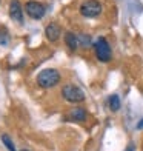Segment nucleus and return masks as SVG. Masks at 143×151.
<instances>
[{
	"label": "nucleus",
	"mask_w": 143,
	"mask_h": 151,
	"mask_svg": "<svg viewBox=\"0 0 143 151\" xmlns=\"http://www.w3.org/2000/svg\"><path fill=\"white\" fill-rule=\"evenodd\" d=\"M94 51H95V57H97L100 62H109L112 57V52H111V46L109 43L106 42L105 37H99L94 43Z\"/></svg>",
	"instance_id": "nucleus-4"
},
{
	"label": "nucleus",
	"mask_w": 143,
	"mask_h": 151,
	"mask_svg": "<svg viewBox=\"0 0 143 151\" xmlns=\"http://www.w3.org/2000/svg\"><path fill=\"white\" fill-rule=\"evenodd\" d=\"M60 73L54 68H46V70L40 71L37 74V85L43 90H49V88H54L59 82H60Z\"/></svg>",
	"instance_id": "nucleus-1"
},
{
	"label": "nucleus",
	"mask_w": 143,
	"mask_h": 151,
	"mask_svg": "<svg viewBox=\"0 0 143 151\" xmlns=\"http://www.w3.org/2000/svg\"><path fill=\"white\" fill-rule=\"evenodd\" d=\"M45 36H46V39L49 40V42H52V43L57 42L59 37H60V26L56 22L48 23L46 28H45Z\"/></svg>",
	"instance_id": "nucleus-7"
},
{
	"label": "nucleus",
	"mask_w": 143,
	"mask_h": 151,
	"mask_svg": "<svg viewBox=\"0 0 143 151\" xmlns=\"http://www.w3.org/2000/svg\"><path fill=\"white\" fill-rule=\"evenodd\" d=\"M9 39H11V36H9L8 29H6L5 26H2V28H0V46L8 45L9 43Z\"/></svg>",
	"instance_id": "nucleus-11"
},
{
	"label": "nucleus",
	"mask_w": 143,
	"mask_h": 151,
	"mask_svg": "<svg viewBox=\"0 0 143 151\" xmlns=\"http://www.w3.org/2000/svg\"><path fill=\"white\" fill-rule=\"evenodd\" d=\"M62 96L69 104H80V102L85 100V93L82 91V88H79L77 85H72V83H68L62 88Z\"/></svg>",
	"instance_id": "nucleus-2"
},
{
	"label": "nucleus",
	"mask_w": 143,
	"mask_h": 151,
	"mask_svg": "<svg viewBox=\"0 0 143 151\" xmlns=\"http://www.w3.org/2000/svg\"><path fill=\"white\" fill-rule=\"evenodd\" d=\"M88 117V113H86V109L83 108H74L71 109L69 113H68V120H74V122H85Z\"/></svg>",
	"instance_id": "nucleus-8"
},
{
	"label": "nucleus",
	"mask_w": 143,
	"mask_h": 151,
	"mask_svg": "<svg viewBox=\"0 0 143 151\" xmlns=\"http://www.w3.org/2000/svg\"><path fill=\"white\" fill-rule=\"evenodd\" d=\"M134 150H135V145H134V143H129L125 151H134Z\"/></svg>",
	"instance_id": "nucleus-14"
},
{
	"label": "nucleus",
	"mask_w": 143,
	"mask_h": 151,
	"mask_svg": "<svg viewBox=\"0 0 143 151\" xmlns=\"http://www.w3.org/2000/svg\"><path fill=\"white\" fill-rule=\"evenodd\" d=\"M25 11L31 19L42 20L46 14V6L43 3L37 2V0H29V2H26V5H25Z\"/></svg>",
	"instance_id": "nucleus-5"
},
{
	"label": "nucleus",
	"mask_w": 143,
	"mask_h": 151,
	"mask_svg": "<svg viewBox=\"0 0 143 151\" xmlns=\"http://www.w3.org/2000/svg\"><path fill=\"white\" fill-rule=\"evenodd\" d=\"M137 129H143V119L137 123Z\"/></svg>",
	"instance_id": "nucleus-15"
},
{
	"label": "nucleus",
	"mask_w": 143,
	"mask_h": 151,
	"mask_svg": "<svg viewBox=\"0 0 143 151\" xmlns=\"http://www.w3.org/2000/svg\"><path fill=\"white\" fill-rule=\"evenodd\" d=\"M102 3L99 0H85L83 3L80 5V14L86 17V19H95L102 14Z\"/></svg>",
	"instance_id": "nucleus-3"
},
{
	"label": "nucleus",
	"mask_w": 143,
	"mask_h": 151,
	"mask_svg": "<svg viewBox=\"0 0 143 151\" xmlns=\"http://www.w3.org/2000/svg\"><path fill=\"white\" fill-rule=\"evenodd\" d=\"M2 142L5 143V147L8 148V151H16L14 143H12V140L9 139V136H8V134H2Z\"/></svg>",
	"instance_id": "nucleus-12"
},
{
	"label": "nucleus",
	"mask_w": 143,
	"mask_h": 151,
	"mask_svg": "<svg viewBox=\"0 0 143 151\" xmlns=\"http://www.w3.org/2000/svg\"><path fill=\"white\" fill-rule=\"evenodd\" d=\"M79 43L83 45V46H89L92 42H91V36H88V34H80L79 36Z\"/></svg>",
	"instance_id": "nucleus-13"
},
{
	"label": "nucleus",
	"mask_w": 143,
	"mask_h": 151,
	"mask_svg": "<svg viewBox=\"0 0 143 151\" xmlns=\"http://www.w3.org/2000/svg\"><path fill=\"white\" fill-rule=\"evenodd\" d=\"M9 17L17 22L19 25L23 23V9H22V5H20L19 0H11L9 3Z\"/></svg>",
	"instance_id": "nucleus-6"
},
{
	"label": "nucleus",
	"mask_w": 143,
	"mask_h": 151,
	"mask_svg": "<svg viewBox=\"0 0 143 151\" xmlns=\"http://www.w3.org/2000/svg\"><path fill=\"white\" fill-rule=\"evenodd\" d=\"M108 105H109V109H111L112 113L119 111V109H120V97H119L117 94L109 96V99H108Z\"/></svg>",
	"instance_id": "nucleus-10"
},
{
	"label": "nucleus",
	"mask_w": 143,
	"mask_h": 151,
	"mask_svg": "<svg viewBox=\"0 0 143 151\" xmlns=\"http://www.w3.org/2000/svg\"><path fill=\"white\" fill-rule=\"evenodd\" d=\"M22 151H28V150H22Z\"/></svg>",
	"instance_id": "nucleus-16"
},
{
	"label": "nucleus",
	"mask_w": 143,
	"mask_h": 151,
	"mask_svg": "<svg viewBox=\"0 0 143 151\" xmlns=\"http://www.w3.org/2000/svg\"><path fill=\"white\" fill-rule=\"evenodd\" d=\"M65 43L68 45V48H69L71 51H76L77 46H79V36L71 32V31L65 32Z\"/></svg>",
	"instance_id": "nucleus-9"
}]
</instances>
